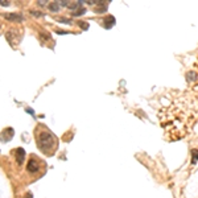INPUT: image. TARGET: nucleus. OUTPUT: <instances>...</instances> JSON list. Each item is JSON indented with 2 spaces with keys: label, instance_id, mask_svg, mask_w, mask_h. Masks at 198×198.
I'll use <instances>...</instances> for the list:
<instances>
[{
  "label": "nucleus",
  "instance_id": "10",
  "mask_svg": "<svg viewBox=\"0 0 198 198\" xmlns=\"http://www.w3.org/2000/svg\"><path fill=\"white\" fill-rule=\"evenodd\" d=\"M79 27L83 28V29H87V28H89V24H86V21H81L79 22Z\"/></svg>",
  "mask_w": 198,
  "mask_h": 198
},
{
  "label": "nucleus",
  "instance_id": "2",
  "mask_svg": "<svg viewBox=\"0 0 198 198\" xmlns=\"http://www.w3.org/2000/svg\"><path fill=\"white\" fill-rule=\"evenodd\" d=\"M28 171L29 172H32V173H35V172H37L38 169H40V164H38V161L37 160H35V158H30L29 160V163H28Z\"/></svg>",
  "mask_w": 198,
  "mask_h": 198
},
{
  "label": "nucleus",
  "instance_id": "14",
  "mask_svg": "<svg viewBox=\"0 0 198 198\" xmlns=\"http://www.w3.org/2000/svg\"><path fill=\"white\" fill-rule=\"evenodd\" d=\"M27 198H32V194H27Z\"/></svg>",
  "mask_w": 198,
  "mask_h": 198
},
{
  "label": "nucleus",
  "instance_id": "5",
  "mask_svg": "<svg viewBox=\"0 0 198 198\" xmlns=\"http://www.w3.org/2000/svg\"><path fill=\"white\" fill-rule=\"evenodd\" d=\"M59 8H61V4H59L58 1H54V3H50L49 4V9L52 11V12H58Z\"/></svg>",
  "mask_w": 198,
  "mask_h": 198
},
{
  "label": "nucleus",
  "instance_id": "13",
  "mask_svg": "<svg viewBox=\"0 0 198 198\" xmlns=\"http://www.w3.org/2000/svg\"><path fill=\"white\" fill-rule=\"evenodd\" d=\"M32 13H33V15H35V16H41V13L36 12V11H32Z\"/></svg>",
  "mask_w": 198,
  "mask_h": 198
},
{
  "label": "nucleus",
  "instance_id": "6",
  "mask_svg": "<svg viewBox=\"0 0 198 198\" xmlns=\"http://www.w3.org/2000/svg\"><path fill=\"white\" fill-rule=\"evenodd\" d=\"M198 161V149H191V164H197Z\"/></svg>",
  "mask_w": 198,
  "mask_h": 198
},
{
  "label": "nucleus",
  "instance_id": "1",
  "mask_svg": "<svg viewBox=\"0 0 198 198\" xmlns=\"http://www.w3.org/2000/svg\"><path fill=\"white\" fill-rule=\"evenodd\" d=\"M37 145L45 155L50 156L57 149V137L49 131H42L37 137Z\"/></svg>",
  "mask_w": 198,
  "mask_h": 198
},
{
  "label": "nucleus",
  "instance_id": "4",
  "mask_svg": "<svg viewBox=\"0 0 198 198\" xmlns=\"http://www.w3.org/2000/svg\"><path fill=\"white\" fill-rule=\"evenodd\" d=\"M16 158H17L19 164H22V161L25 160V151L22 148H17V151H16Z\"/></svg>",
  "mask_w": 198,
  "mask_h": 198
},
{
  "label": "nucleus",
  "instance_id": "9",
  "mask_svg": "<svg viewBox=\"0 0 198 198\" xmlns=\"http://www.w3.org/2000/svg\"><path fill=\"white\" fill-rule=\"evenodd\" d=\"M186 78H188L189 81H194V79H197V77H196V73H193V72H191V73H189V75H188Z\"/></svg>",
  "mask_w": 198,
  "mask_h": 198
},
{
  "label": "nucleus",
  "instance_id": "12",
  "mask_svg": "<svg viewBox=\"0 0 198 198\" xmlns=\"http://www.w3.org/2000/svg\"><path fill=\"white\" fill-rule=\"evenodd\" d=\"M57 33H58V35H66V33H67V32H65V30H58V32H57Z\"/></svg>",
  "mask_w": 198,
  "mask_h": 198
},
{
  "label": "nucleus",
  "instance_id": "3",
  "mask_svg": "<svg viewBox=\"0 0 198 198\" xmlns=\"http://www.w3.org/2000/svg\"><path fill=\"white\" fill-rule=\"evenodd\" d=\"M115 25V17L111 15L106 16V17L103 19V27L107 28V29H110V28H112Z\"/></svg>",
  "mask_w": 198,
  "mask_h": 198
},
{
  "label": "nucleus",
  "instance_id": "8",
  "mask_svg": "<svg viewBox=\"0 0 198 198\" xmlns=\"http://www.w3.org/2000/svg\"><path fill=\"white\" fill-rule=\"evenodd\" d=\"M86 12V8H79V9H77V11H74V12H72V15L73 16H81V15H83V13Z\"/></svg>",
  "mask_w": 198,
  "mask_h": 198
},
{
  "label": "nucleus",
  "instance_id": "7",
  "mask_svg": "<svg viewBox=\"0 0 198 198\" xmlns=\"http://www.w3.org/2000/svg\"><path fill=\"white\" fill-rule=\"evenodd\" d=\"M5 17L8 20H16V21H21L22 17L20 15H5Z\"/></svg>",
  "mask_w": 198,
  "mask_h": 198
},
{
  "label": "nucleus",
  "instance_id": "11",
  "mask_svg": "<svg viewBox=\"0 0 198 198\" xmlns=\"http://www.w3.org/2000/svg\"><path fill=\"white\" fill-rule=\"evenodd\" d=\"M0 4H1L3 7H7V5H9V1H7V0H0Z\"/></svg>",
  "mask_w": 198,
  "mask_h": 198
}]
</instances>
